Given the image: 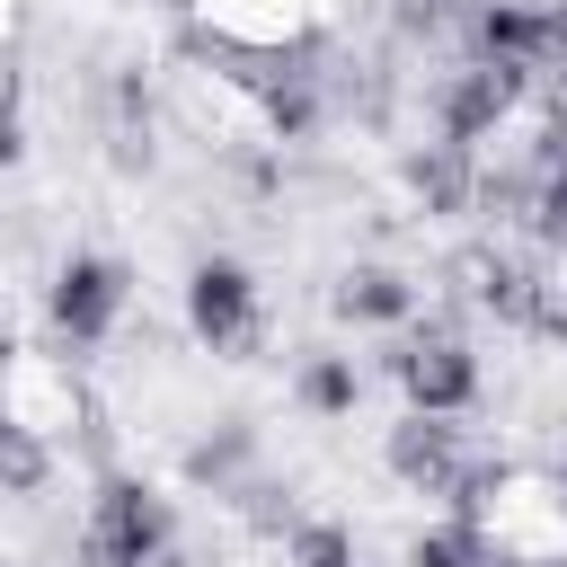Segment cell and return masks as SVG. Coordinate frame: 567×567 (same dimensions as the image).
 <instances>
[{
	"instance_id": "cell-16",
	"label": "cell",
	"mask_w": 567,
	"mask_h": 567,
	"mask_svg": "<svg viewBox=\"0 0 567 567\" xmlns=\"http://www.w3.org/2000/svg\"><path fill=\"white\" fill-rule=\"evenodd\" d=\"M284 558L292 567H363V549H354V532L346 523H292V540H284Z\"/></svg>"
},
{
	"instance_id": "cell-9",
	"label": "cell",
	"mask_w": 567,
	"mask_h": 567,
	"mask_svg": "<svg viewBox=\"0 0 567 567\" xmlns=\"http://www.w3.org/2000/svg\"><path fill=\"white\" fill-rule=\"evenodd\" d=\"M399 186H408V204H416L425 221H470V204H478V159H470V142L434 133V142H416V151L399 159Z\"/></svg>"
},
{
	"instance_id": "cell-3",
	"label": "cell",
	"mask_w": 567,
	"mask_h": 567,
	"mask_svg": "<svg viewBox=\"0 0 567 567\" xmlns=\"http://www.w3.org/2000/svg\"><path fill=\"white\" fill-rule=\"evenodd\" d=\"M381 363H390V381L408 390V408H434V416H470V408H478V354H470V337H461L452 310L408 319V337H399Z\"/></svg>"
},
{
	"instance_id": "cell-6",
	"label": "cell",
	"mask_w": 567,
	"mask_h": 567,
	"mask_svg": "<svg viewBox=\"0 0 567 567\" xmlns=\"http://www.w3.org/2000/svg\"><path fill=\"white\" fill-rule=\"evenodd\" d=\"M186 328L204 354L221 363H257L266 354V301H257V275L239 257H204L186 275Z\"/></svg>"
},
{
	"instance_id": "cell-17",
	"label": "cell",
	"mask_w": 567,
	"mask_h": 567,
	"mask_svg": "<svg viewBox=\"0 0 567 567\" xmlns=\"http://www.w3.org/2000/svg\"><path fill=\"white\" fill-rule=\"evenodd\" d=\"M540 337H567V239L558 248H540V319H532Z\"/></svg>"
},
{
	"instance_id": "cell-4",
	"label": "cell",
	"mask_w": 567,
	"mask_h": 567,
	"mask_svg": "<svg viewBox=\"0 0 567 567\" xmlns=\"http://www.w3.org/2000/svg\"><path fill=\"white\" fill-rule=\"evenodd\" d=\"M89 416H97V408H89L71 354L9 346V337H0V425H27V434H44V443H62V434H80Z\"/></svg>"
},
{
	"instance_id": "cell-18",
	"label": "cell",
	"mask_w": 567,
	"mask_h": 567,
	"mask_svg": "<svg viewBox=\"0 0 567 567\" xmlns=\"http://www.w3.org/2000/svg\"><path fill=\"white\" fill-rule=\"evenodd\" d=\"M532 239H540V248H558V239H567V159H558V168H540V204H532Z\"/></svg>"
},
{
	"instance_id": "cell-8",
	"label": "cell",
	"mask_w": 567,
	"mask_h": 567,
	"mask_svg": "<svg viewBox=\"0 0 567 567\" xmlns=\"http://www.w3.org/2000/svg\"><path fill=\"white\" fill-rule=\"evenodd\" d=\"M461 452H470L461 416H434V408H408V416L381 434V470H390L408 496H443L452 470H461Z\"/></svg>"
},
{
	"instance_id": "cell-15",
	"label": "cell",
	"mask_w": 567,
	"mask_h": 567,
	"mask_svg": "<svg viewBox=\"0 0 567 567\" xmlns=\"http://www.w3.org/2000/svg\"><path fill=\"white\" fill-rule=\"evenodd\" d=\"M408 567H487V540H478V523L443 514L434 532H416V540H408Z\"/></svg>"
},
{
	"instance_id": "cell-10",
	"label": "cell",
	"mask_w": 567,
	"mask_h": 567,
	"mask_svg": "<svg viewBox=\"0 0 567 567\" xmlns=\"http://www.w3.org/2000/svg\"><path fill=\"white\" fill-rule=\"evenodd\" d=\"M328 310L354 319V328H408V319H416V284H408L399 266H381V257H354V266L337 275Z\"/></svg>"
},
{
	"instance_id": "cell-12",
	"label": "cell",
	"mask_w": 567,
	"mask_h": 567,
	"mask_svg": "<svg viewBox=\"0 0 567 567\" xmlns=\"http://www.w3.org/2000/svg\"><path fill=\"white\" fill-rule=\"evenodd\" d=\"M532 204H540V159H478V221L487 230H532Z\"/></svg>"
},
{
	"instance_id": "cell-19",
	"label": "cell",
	"mask_w": 567,
	"mask_h": 567,
	"mask_svg": "<svg viewBox=\"0 0 567 567\" xmlns=\"http://www.w3.org/2000/svg\"><path fill=\"white\" fill-rule=\"evenodd\" d=\"M27 151V106H18V71L0 62V168Z\"/></svg>"
},
{
	"instance_id": "cell-7",
	"label": "cell",
	"mask_w": 567,
	"mask_h": 567,
	"mask_svg": "<svg viewBox=\"0 0 567 567\" xmlns=\"http://www.w3.org/2000/svg\"><path fill=\"white\" fill-rule=\"evenodd\" d=\"M124 301H133V275H124V257H97V248L62 257V266H53V292H44V310H53V328H62L71 354L106 346L115 319H124Z\"/></svg>"
},
{
	"instance_id": "cell-22",
	"label": "cell",
	"mask_w": 567,
	"mask_h": 567,
	"mask_svg": "<svg viewBox=\"0 0 567 567\" xmlns=\"http://www.w3.org/2000/svg\"><path fill=\"white\" fill-rule=\"evenodd\" d=\"M0 567H18V558H0Z\"/></svg>"
},
{
	"instance_id": "cell-13",
	"label": "cell",
	"mask_w": 567,
	"mask_h": 567,
	"mask_svg": "<svg viewBox=\"0 0 567 567\" xmlns=\"http://www.w3.org/2000/svg\"><path fill=\"white\" fill-rule=\"evenodd\" d=\"M292 390H301V408H310V416H354V399H363V372H354V354H328V346H310V354H301V372H292Z\"/></svg>"
},
{
	"instance_id": "cell-11",
	"label": "cell",
	"mask_w": 567,
	"mask_h": 567,
	"mask_svg": "<svg viewBox=\"0 0 567 567\" xmlns=\"http://www.w3.org/2000/svg\"><path fill=\"white\" fill-rule=\"evenodd\" d=\"M248 461H257V425H248V416H221L213 434H195V443H186V461H177V470H186V487L230 496V487L248 478Z\"/></svg>"
},
{
	"instance_id": "cell-2",
	"label": "cell",
	"mask_w": 567,
	"mask_h": 567,
	"mask_svg": "<svg viewBox=\"0 0 567 567\" xmlns=\"http://www.w3.org/2000/svg\"><path fill=\"white\" fill-rule=\"evenodd\" d=\"M168 540H177L168 496L133 470H97V496H89V523H80V567H151Z\"/></svg>"
},
{
	"instance_id": "cell-1",
	"label": "cell",
	"mask_w": 567,
	"mask_h": 567,
	"mask_svg": "<svg viewBox=\"0 0 567 567\" xmlns=\"http://www.w3.org/2000/svg\"><path fill=\"white\" fill-rule=\"evenodd\" d=\"M186 9H195V53L221 62L239 89L257 62L319 53V27H328V0H186Z\"/></svg>"
},
{
	"instance_id": "cell-14",
	"label": "cell",
	"mask_w": 567,
	"mask_h": 567,
	"mask_svg": "<svg viewBox=\"0 0 567 567\" xmlns=\"http://www.w3.org/2000/svg\"><path fill=\"white\" fill-rule=\"evenodd\" d=\"M62 478V443H44V434H27V425H0V496H44Z\"/></svg>"
},
{
	"instance_id": "cell-5",
	"label": "cell",
	"mask_w": 567,
	"mask_h": 567,
	"mask_svg": "<svg viewBox=\"0 0 567 567\" xmlns=\"http://www.w3.org/2000/svg\"><path fill=\"white\" fill-rule=\"evenodd\" d=\"M532 97V71L523 62H505V53H461L434 89H425V115H434V133H452V142H487V133H505L514 124V106Z\"/></svg>"
},
{
	"instance_id": "cell-20",
	"label": "cell",
	"mask_w": 567,
	"mask_h": 567,
	"mask_svg": "<svg viewBox=\"0 0 567 567\" xmlns=\"http://www.w3.org/2000/svg\"><path fill=\"white\" fill-rule=\"evenodd\" d=\"M487 567H567V558H487Z\"/></svg>"
},
{
	"instance_id": "cell-21",
	"label": "cell",
	"mask_w": 567,
	"mask_h": 567,
	"mask_svg": "<svg viewBox=\"0 0 567 567\" xmlns=\"http://www.w3.org/2000/svg\"><path fill=\"white\" fill-rule=\"evenodd\" d=\"M549 470H558V487H567V452H558V461H549Z\"/></svg>"
}]
</instances>
